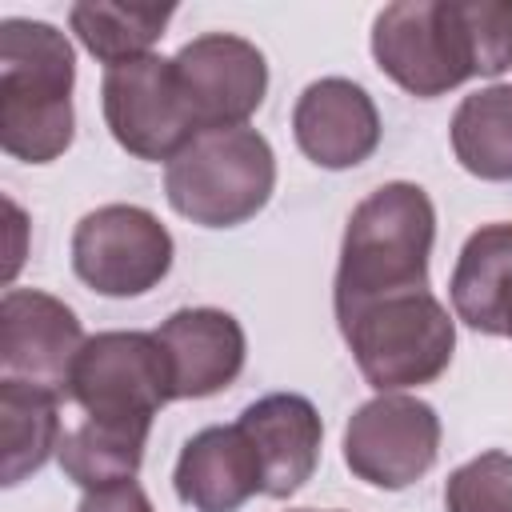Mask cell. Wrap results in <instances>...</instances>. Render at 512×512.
I'll list each match as a JSON object with an SVG mask.
<instances>
[{
  "mask_svg": "<svg viewBox=\"0 0 512 512\" xmlns=\"http://www.w3.org/2000/svg\"><path fill=\"white\" fill-rule=\"evenodd\" d=\"M372 56L420 100L500 76L512 68V0H396L372 24Z\"/></svg>",
  "mask_w": 512,
  "mask_h": 512,
  "instance_id": "1",
  "label": "cell"
},
{
  "mask_svg": "<svg viewBox=\"0 0 512 512\" xmlns=\"http://www.w3.org/2000/svg\"><path fill=\"white\" fill-rule=\"evenodd\" d=\"M76 56L60 28L8 16L0 24V148L24 164H52L72 144Z\"/></svg>",
  "mask_w": 512,
  "mask_h": 512,
  "instance_id": "2",
  "label": "cell"
},
{
  "mask_svg": "<svg viewBox=\"0 0 512 512\" xmlns=\"http://www.w3.org/2000/svg\"><path fill=\"white\" fill-rule=\"evenodd\" d=\"M436 240V208L420 184L392 180L364 196L344 228L332 304H356L428 288V256Z\"/></svg>",
  "mask_w": 512,
  "mask_h": 512,
  "instance_id": "3",
  "label": "cell"
},
{
  "mask_svg": "<svg viewBox=\"0 0 512 512\" xmlns=\"http://www.w3.org/2000/svg\"><path fill=\"white\" fill-rule=\"evenodd\" d=\"M336 324L360 376L376 392L432 384L456 348V324L428 288L356 304L336 312Z\"/></svg>",
  "mask_w": 512,
  "mask_h": 512,
  "instance_id": "4",
  "label": "cell"
},
{
  "mask_svg": "<svg viewBox=\"0 0 512 512\" xmlns=\"http://www.w3.org/2000/svg\"><path fill=\"white\" fill-rule=\"evenodd\" d=\"M276 188L272 144L256 128L200 132L164 168L168 204L200 228H236L252 220Z\"/></svg>",
  "mask_w": 512,
  "mask_h": 512,
  "instance_id": "5",
  "label": "cell"
},
{
  "mask_svg": "<svg viewBox=\"0 0 512 512\" xmlns=\"http://www.w3.org/2000/svg\"><path fill=\"white\" fill-rule=\"evenodd\" d=\"M100 104L112 140L136 160H172L200 136L172 60L156 52L108 68Z\"/></svg>",
  "mask_w": 512,
  "mask_h": 512,
  "instance_id": "6",
  "label": "cell"
},
{
  "mask_svg": "<svg viewBox=\"0 0 512 512\" xmlns=\"http://www.w3.org/2000/svg\"><path fill=\"white\" fill-rule=\"evenodd\" d=\"M72 400L96 420L152 424V416L172 400V372L156 332L88 336L72 372Z\"/></svg>",
  "mask_w": 512,
  "mask_h": 512,
  "instance_id": "7",
  "label": "cell"
},
{
  "mask_svg": "<svg viewBox=\"0 0 512 512\" xmlns=\"http://www.w3.org/2000/svg\"><path fill=\"white\" fill-rule=\"evenodd\" d=\"M72 268L100 296H144L172 268V236L140 204H104L76 224Z\"/></svg>",
  "mask_w": 512,
  "mask_h": 512,
  "instance_id": "8",
  "label": "cell"
},
{
  "mask_svg": "<svg viewBox=\"0 0 512 512\" xmlns=\"http://www.w3.org/2000/svg\"><path fill=\"white\" fill-rule=\"evenodd\" d=\"M440 452V416L428 400L404 392H380L360 404L344 428V464L352 476L376 488L416 484Z\"/></svg>",
  "mask_w": 512,
  "mask_h": 512,
  "instance_id": "9",
  "label": "cell"
},
{
  "mask_svg": "<svg viewBox=\"0 0 512 512\" xmlns=\"http://www.w3.org/2000/svg\"><path fill=\"white\" fill-rule=\"evenodd\" d=\"M88 336L76 312L36 288H8L0 300V380L72 400V372Z\"/></svg>",
  "mask_w": 512,
  "mask_h": 512,
  "instance_id": "10",
  "label": "cell"
},
{
  "mask_svg": "<svg viewBox=\"0 0 512 512\" xmlns=\"http://www.w3.org/2000/svg\"><path fill=\"white\" fill-rule=\"evenodd\" d=\"M172 68L200 132L244 128L268 92L264 52L232 32H204L188 40L172 56Z\"/></svg>",
  "mask_w": 512,
  "mask_h": 512,
  "instance_id": "11",
  "label": "cell"
},
{
  "mask_svg": "<svg viewBox=\"0 0 512 512\" xmlns=\"http://www.w3.org/2000/svg\"><path fill=\"white\" fill-rule=\"evenodd\" d=\"M292 132L312 164L340 172L364 164L376 152L380 112L360 84L344 76H324L300 92L292 108Z\"/></svg>",
  "mask_w": 512,
  "mask_h": 512,
  "instance_id": "12",
  "label": "cell"
},
{
  "mask_svg": "<svg viewBox=\"0 0 512 512\" xmlns=\"http://www.w3.org/2000/svg\"><path fill=\"white\" fill-rule=\"evenodd\" d=\"M156 340L172 372V400L224 392L240 376L248 352L240 320L224 308H180L156 328Z\"/></svg>",
  "mask_w": 512,
  "mask_h": 512,
  "instance_id": "13",
  "label": "cell"
},
{
  "mask_svg": "<svg viewBox=\"0 0 512 512\" xmlns=\"http://www.w3.org/2000/svg\"><path fill=\"white\" fill-rule=\"evenodd\" d=\"M244 428V436L252 440L256 456H260V472H264V496H292L296 488H304V480L316 472L320 460V412L312 408L308 396L300 392H272L260 396L256 404H248L236 420Z\"/></svg>",
  "mask_w": 512,
  "mask_h": 512,
  "instance_id": "14",
  "label": "cell"
},
{
  "mask_svg": "<svg viewBox=\"0 0 512 512\" xmlns=\"http://www.w3.org/2000/svg\"><path fill=\"white\" fill-rule=\"evenodd\" d=\"M172 484L192 512H236L264 492V472L244 428L216 424L184 444Z\"/></svg>",
  "mask_w": 512,
  "mask_h": 512,
  "instance_id": "15",
  "label": "cell"
},
{
  "mask_svg": "<svg viewBox=\"0 0 512 512\" xmlns=\"http://www.w3.org/2000/svg\"><path fill=\"white\" fill-rule=\"evenodd\" d=\"M452 312L484 336H512V224L476 228L448 280Z\"/></svg>",
  "mask_w": 512,
  "mask_h": 512,
  "instance_id": "16",
  "label": "cell"
},
{
  "mask_svg": "<svg viewBox=\"0 0 512 512\" xmlns=\"http://www.w3.org/2000/svg\"><path fill=\"white\" fill-rule=\"evenodd\" d=\"M152 424H128V420H96L84 416L76 428L60 436L56 460L72 484L84 492L124 484L140 472L144 444H148Z\"/></svg>",
  "mask_w": 512,
  "mask_h": 512,
  "instance_id": "17",
  "label": "cell"
},
{
  "mask_svg": "<svg viewBox=\"0 0 512 512\" xmlns=\"http://www.w3.org/2000/svg\"><path fill=\"white\" fill-rule=\"evenodd\" d=\"M176 16L172 4H108V0H80L68 8V24L76 40L108 68L148 56L152 44L164 36L168 20Z\"/></svg>",
  "mask_w": 512,
  "mask_h": 512,
  "instance_id": "18",
  "label": "cell"
},
{
  "mask_svg": "<svg viewBox=\"0 0 512 512\" xmlns=\"http://www.w3.org/2000/svg\"><path fill=\"white\" fill-rule=\"evenodd\" d=\"M56 396L16 380H0V444H4V488H16L48 464L60 448Z\"/></svg>",
  "mask_w": 512,
  "mask_h": 512,
  "instance_id": "19",
  "label": "cell"
},
{
  "mask_svg": "<svg viewBox=\"0 0 512 512\" xmlns=\"http://www.w3.org/2000/svg\"><path fill=\"white\" fill-rule=\"evenodd\" d=\"M452 152L480 180H512V84H488L460 100Z\"/></svg>",
  "mask_w": 512,
  "mask_h": 512,
  "instance_id": "20",
  "label": "cell"
},
{
  "mask_svg": "<svg viewBox=\"0 0 512 512\" xmlns=\"http://www.w3.org/2000/svg\"><path fill=\"white\" fill-rule=\"evenodd\" d=\"M448 512H512V452H480L444 484Z\"/></svg>",
  "mask_w": 512,
  "mask_h": 512,
  "instance_id": "21",
  "label": "cell"
},
{
  "mask_svg": "<svg viewBox=\"0 0 512 512\" xmlns=\"http://www.w3.org/2000/svg\"><path fill=\"white\" fill-rule=\"evenodd\" d=\"M76 512H152V500L144 496V488L136 480H124V484H112V488L84 492Z\"/></svg>",
  "mask_w": 512,
  "mask_h": 512,
  "instance_id": "22",
  "label": "cell"
},
{
  "mask_svg": "<svg viewBox=\"0 0 512 512\" xmlns=\"http://www.w3.org/2000/svg\"><path fill=\"white\" fill-rule=\"evenodd\" d=\"M304 512H312V508H304Z\"/></svg>",
  "mask_w": 512,
  "mask_h": 512,
  "instance_id": "23",
  "label": "cell"
}]
</instances>
